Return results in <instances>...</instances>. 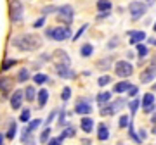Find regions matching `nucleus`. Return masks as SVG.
<instances>
[{
  "mask_svg": "<svg viewBox=\"0 0 156 145\" xmlns=\"http://www.w3.org/2000/svg\"><path fill=\"white\" fill-rule=\"evenodd\" d=\"M16 135H17V124H16V121H11V123H9V128H7L5 138L7 140H14Z\"/></svg>",
  "mask_w": 156,
  "mask_h": 145,
  "instance_id": "29",
  "label": "nucleus"
},
{
  "mask_svg": "<svg viewBox=\"0 0 156 145\" xmlns=\"http://www.w3.org/2000/svg\"><path fill=\"white\" fill-rule=\"evenodd\" d=\"M45 21H47V17H45V16H42L40 19H37V21L33 22V28H42V26L45 24Z\"/></svg>",
  "mask_w": 156,
  "mask_h": 145,
  "instance_id": "46",
  "label": "nucleus"
},
{
  "mask_svg": "<svg viewBox=\"0 0 156 145\" xmlns=\"http://www.w3.org/2000/svg\"><path fill=\"white\" fill-rule=\"evenodd\" d=\"M147 12V4L142 0H134L128 4V14L132 17V21H139L142 16H146Z\"/></svg>",
  "mask_w": 156,
  "mask_h": 145,
  "instance_id": "3",
  "label": "nucleus"
},
{
  "mask_svg": "<svg viewBox=\"0 0 156 145\" xmlns=\"http://www.w3.org/2000/svg\"><path fill=\"white\" fill-rule=\"evenodd\" d=\"M47 145H62V140L59 138V137H56V138H50Z\"/></svg>",
  "mask_w": 156,
  "mask_h": 145,
  "instance_id": "49",
  "label": "nucleus"
},
{
  "mask_svg": "<svg viewBox=\"0 0 156 145\" xmlns=\"http://www.w3.org/2000/svg\"><path fill=\"white\" fill-rule=\"evenodd\" d=\"M111 16V12H99L97 16H95V19L97 21H102V19H106V17H109Z\"/></svg>",
  "mask_w": 156,
  "mask_h": 145,
  "instance_id": "48",
  "label": "nucleus"
},
{
  "mask_svg": "<svg viewBox=\"0 0 156 145\" xmlns=\"http://www.w3.org/2000/svg\"><path fill=\"white\" fill-rule=\"evenodd\" d=\"M92 54H94V45L92 43H83L82 47H80V56L82 57H92Z\"/></svg>",
  "mask_w": 156,
  "mask_h": 145,
  "instance_id": "25",
  "label": "nucleus"
},
{
  "mask_svg": "<svg viewBox=\"0 0 156 145\" xmlns=\"http://www.w3.org/2000/svg\"><path fill=\"white\" fill-rule=\"evenodd\" d=\"M115 74H116L118 78H130L132 74H134V66H132V62L130 61H116L115 62Z\"/></svg>",
  "mask_w": 156,
  "mask_h": 145,
  "instance_id": "5",
  "label": "nucleus"
},
{
  "mask_svg": "<svg viewBox=\"0 0 156 145\" xmlns=\"http://www.w3.org/2000/svg\"><path fill=\"white\" fill-rule=\"evenodd\" d=\"M37 90H35L33 85H28L26 88H24V100H28V102H33L35 99H37Z\"/></svg>",
  "mask_w": 156,
  "mask_h": 145,
  "instance_id": "24",
  "label": "nucleus"
},
{
  "mask_svg": "<svg viewBox=\"0 0 156 145\" xmlns=\"http://www.w3.org/2000/svg\"><path fill=\"white\" fill-rule=\"evenodd\" d=\"M73 137H76V128L73 126V124H68L66 128H62L61 135H59V138L64 140V138H73Z\"/></svg>",
  "mask_w": 156,
  "mask_h": 145,
  "instance_id": "20",
  "label": "nucleus"
},
{
  "mask_svg": "<svg viewBox=\"0 0 156 145\" xmlns=\"http://www.w3.org/2000/svg\"><path fill=\"white\" fill-rule=\"evenodd\" d=\"M139 137H140V140H142V142L147 138V133H146V130H140V131H139Z\"/></svg>",
  "mask_w": 156,
  "mask_h": 145,
  "instance_id": "51",
  "label": "nucleus"
},
{
  "mask_svg": "<svg viewBox=\"0 0 156 145\" xmlns=\"http://www.w3.org/2000/svg\"><path fill=\"white\" fill-rule=\"evenodd\" d=\"M111 83V76L109 74H102V76H99V79H97V85H99L101 88L102 86H106V85Z\"/></svg>",
  "mask_w": 156,
  "mask_h": 145,
  "instance_id": "38",
  "label": "nucleus"
},
{
  "mask_svg": "<svg viewBox=\"0 0 156 145\" xmlns=\"http://www.w3.org/2000/svg\"><path fill=\"white\" fill-rule=\"evenodd\" d=\"M42 123H44V119H33V121H30V123H28V126H26V128H28L30 133H33V131L38 128Z\"/></svg>",
  "mask_w": 156,
  "mask_h": 145,
  "instance_id": "36",
  "label": "nucleus"
},
{
  "mask_svg": "<svg viewBox=\"0 0 156 145\" xmlns=\"http://www.w3.org/2000/svg\"><path fill=\"white\" fill-rule=\"evenodd\" d=\"M109 137H111L109 126H108L106 123H99V126H97V140H99V142H108Z\"/></svg>",
  "mask_w": 156,
  "mask_h": 145,
  "instance_id": "15",
  "label": "nucleus"
},
{
  "mask_svg": "<svg viewBox=\"0 0 156 145\" xmlns=\"http://www.w3.org/2000/svg\"><path fill=\"white\" fill-rule=\"evenodd\" d=\"M52 12H57V7H54V5H47V7H44L42 9V16H49V14H52Z\"/></svg>",
  "mask_w": 156,
  "mask_h": 145,
  "instance_id": "44",
  "label": "nucleus"
},
{
  "mask_svg": "<svg viewBox=\"0 0 156 145\" xmlns=\"http://www.w3.org/2000/svg\"><path fill=\"white\" fill-rule=\"evenodd\" d=\"M28 79H30V71L26 67H21V69L17 71V81H19V83H26Z\"/></svg>",
  "mask_w": 156,
  "mask_h": 145,
  "instance_id": "31",
  "label": "nucleus"
},
{
  "mask_svg": "<svg viewBox=\"0 0 156 145\" xmlns=\"http://www.w3.org/2000/svg\"><path fill=\"white\" fill-rule=\"evenodd\" d=\"M97 11L99 12H111L113 9V4H111V0H97Z\"/></svg>",
  "mask_w": 156,
  "mask_h": 145,
  "instance_id": "23",
  "label": "nucleus"
},
{
  "mask_svg": "<svg viewBox=\"0 0 156 145\" xmlns=\"http://www.w3.org/2000/svg\"><path fill=\"white\" fill-rule=\"evenodd\" d=\"M130 121H132V116L123 114V116H120V119H118V126H120V128H128Z\"/></svg>",
  "mask_w": 156,
  "mask_h": 145,
  "instance_id": "33",
  "label": "nucleus"
},
{
  "mask_svg": "<svg viewBox=\"0 0 156 145\" xmlns=\"http://www.w3.org/2000/svg\"><path fill=\"white\" fill-rule=\"evenodd\" d=\"M140 83L142 85H147V83H153V79H156V59L149 62V66H146L140 72Z\"/></svg>",
  "mask_w": 156,
  "mask_h": 145,
  "instance_id": "7",
  "label": "nucleus"
},
{
  "mask_svg": "<svg viewBox=\"0 0 156 145\" xmlns=\"http://www.w3.org/2000/svg\"><path fill=\"white\" fill-rule=\"evenodd\" d=\"M151 90H153V92H156V83H153V85H151Z\"/></svg>",
  "mask_w": 156,
  "mask_h": 145,
  "instance_id": "57",
  "label": "nucleus"
},
{
  "mask_svg": "<svg viewBox=\"0 0 156 145\" xmlns=\"http://www.w3.org/2000/svg\"><path fill=\"white\" fill-rule=\"evenodd\" d=\"M40 61L49 62V61H52V56H50V54H42V56H40Z\"/></svg>",
  "mask_w": 156,
  "mask_h": 145,
  "instance_id": "50",
  "label": "nucleus"
},
{
  "mask_svg": "<svg viewBox=\"0 0 156 145\" xmlns=\"http://www.w3.org/2000/svg\"><path fill=\"white\" fill-rule=\"evenodd\" d=\"M111 64H113V57H104V59L97 61V64H95V66L99 67L101 71H108V69L111 67Z\"/></svg>",
  "mask_w": 156,
  "mask_h": 145,
  "instance_id": "28",
  "label": "nucleus"
},
{
  "mask_svg": "<svg viewBox=\"0 0 156 145\" xmlns=\"http://www.w3.org/2000/svg\"><path fill=\"white\" fill-rule=\"evenodd\" d=\"M49 81V76L47 74H44V72H37L33 76V83L35 85H44V83H47Z\"/></svg>",
  "mask_w": 156,
  "mask_h": 145,
  "instance_id": "32",
  "label": "nucleus"
},
{
  "mask_svg": "<svg viewBox=\"0 0 156 145\" xmlns=\"http://www.w3.org/2000/svg\"><path fill=\"white\" fill-rule=\"evenodd\" d=\"M30 116H31V111H30V109H23L21 116H19V121H23V123H30V121H31Z\"/></svg>",
  "mask_w": 156,
  "mask_h": 145,
  "instance_id": "39",
  "label": "nucleus"
},
{
  "mask_svg": "<svg viewBox=\"0 0 156 145\" xmlns=\"http://www.w3.org/2000/svg\"><path fill=\"white\" fill-rule=\"evenodd\" d=\"M139 107H140V99H132V100L128 102V109H130V116L134 117L135 114H137V111H139Z\"/></svg>",
  "mask_w": 156,
  "mask_h": 145,
  "instance_id": "30",
  "label": "nucleus"
},
{
  "mask_svg": "<svg viewBox=\"0 0 156 145\" xmlns=\"http://www.w3.org/2000/svg\"><path fill=\"white\" fill-rule=\"evenodd\" d=\"M9 16H11V22H12V24H17V22L23 21V16H24V7H23L21 0H11V2H9Z\"/></svg>",
  "mask_w": 156,
  "mask_h": 145,
  "instance_id": "4",
  "label": "nucleus"
},
{
  "mask_svg": "<svg viewBox=\"0 0 156 145\" xmlns=\"http://www.w3.org/2000/svg\"><path fill=\"white\" fill-rule=\"evenodd\" d=\"M56 116H57V111H52V112H50V114H49V117H47V119L44 121L45 128H49V126H50V123H52V121L56 119Z\"/></svg>",
  "mask_w": 156,
  "mask_h": 145,
  "instance_id": "45",
  "label": "nucleus"
},
{
  "mask_svg": "<svg viewBox=\"0 0 156 145\" xmlns=\"http://www.w3.org/2000/svg\"><path fill=\"white\" fill-rule=\"evenodd\" d=\"M130 81L128 79H122V81H118V83L113 85V93H127L128 88H130Z\"/></svg>",
  "mask_w": 156,
  "mask_h": 145,
  "instance_id": "16",
  "label": "nucleus"
},
{
  "mask_svg": "<svg viewBox=\"0 0 156 145\" xmlns=\"http://www.w3.org/2000/svg\"><path fill=\"white\" fill-rule=\"evenodd\" d=\"M82 145H92V142H90L89 138H83L82 140Z\"/></svg>",
  "mask_w": 156,
  "mask_h": 145,
  "instance_id": "52",
  "label": "nucleus"
},
{
  "mask_svg": "<svg viewBox=\"0 0 156 145\" xmlns=\"http://www.w3.org/2000/svg\"><path fill=\"white\" fill-rule=\"evenodd\" d=\"M54 69H56V74L59 76V78H62V79L75 78V71H71V67H69V66H64V64H57V62H56Z\"/></svg>",
  "mask_w": 156,
  "mask_h": 145,
  "instance_id": "12",
  "label": "nucleus"
},
{
  "mask_svg": "<svg viewBox=\"0 0 156 145\" xmlns=\"http://www.w3.org/2000/svg\"><path fill=\"white\" fill-rule=\"evenodd\" d=\"M45 36L54 42H64V40L71 38V29L69 26H56V28H47L45 29Z\"/></svg>",
  "mask_w": 156,
  "mask_h": 145,
  "instance_id": "2",
  "label": "nucleus"
},
{
  "mask_svg": "<svg viewBox=\"0 0 156 145\" xmlns=\"http://www.w3.org/2000/svg\"><path fill=\"white\" fill-rule=\"evenodd\" d=\"M111 104H113V109H115V114H116L118 111H122V109H123V106H127V100L122 99V97H118L116 100L111 102Z\"/></svg>",
  "mask_w": 156,
  "mask_h": 145,
  "instance_id": "34",
  "label": "nucleus"
},
{
  "mask_svg": "<svg viewBox=\"0 0 156 145\" xmlns=\"http://www.w3.org/2000/svg\"><path fill=\"white\" fill-rule=\"evenodd\" d=\"M61 99H62V102H68L71 99V88H69V86H64V88L61 90Z\"/></svg>",
  "mask_w": 156,
  "mask_h": 145,
  "instance_id": "40",
  "label": "nucleus"
},
{
  "mask_svg": "<svg viewBox=\"0 0 156 145\" xmlns=\"http://www.w3.org/2000/svg\"><path fill=\"white\" fill-rule=\"evenodd\" d=\"M147 43H149V45H154V47H156V38H147Z\"/></svg>",
  "mask_w": 156,
  "mask_h": 145,
  "instance_id": "53",
  "label": "nucleus"
},
{
  "mask_svg": "<svg viewBox=\"0 0 156 145\" xmlns=\"http://www.w3.org/2000/svg\"><path fill=\"white\" fill-rule=\"evenodd\" d=\"M24 145H37V143H35V140H33V138H30V140H28V142H26Z\"/></svg>",
  "mask_w": 156,
  "mask_h": 145,
  "instance_id": "55",
  "label": "nucleus"
},
{
  "mask_svg": "<svg viewBox=\"0 0 156 145\" xmlns=\"http://www.w3.org/2000/svg\"><path fill=\"white\" fill-rule=\"evenodd\" d=\"M68 121H66V107L62 106L59 109V116H57V126H61V128H66L68 126Z\"/></svg>",
  "mask_w": 156,
  "mask_h": 145,
  "instance_id": "26",
  "label": "nucleus"
},
{
  "mask_svg": "<svg viewBox=\"0 0 156 145\" xmlns=\"http://www.w3.org/2000/svg\"><path fill=\"white\" fill-rule=\"evenodd\" d=\"M37 100H38V109H44L47 106V102H49V90H38V93H37Z\"/></svg>",
  "mask_w": 156,
  "mask_h": 145,
  "instance_id": "18",
  "label": "nucleus"
},
{
  "mask_svg": "<svg viewBox=\"0 0 156 145\" xmlns=\"http://www.w3.org/2000/svg\"><path fill=\"white\" fill-rule=\"evenodd\" d=\"M99 114L102 117H109V116H115V109H113V104L108 102L104 106H99Z\"/></svg>",
  "mask_w": 156,
  "mask_h": 145,
  "instance_id": "21",
  "label": "nucleus"
},
{
  "mask_svg": "<svg viewBox=\"0 0 156 145\" xmlns=\"http://www.w3.org/2000/svg\"><path fill=\"white\" fill-rule=\"evenodd\" d=\"M12 85H14V79L12 78H9V76H0V93L5 97L12 90Z\"/></svg>",
  "mask_w": 156,
  "mask_h": 145,
  "instance_id": "14",
  "label": "nucleus"
},
{
  "mask_svg": "<svg viewBox=\"0 0 156 145\" xmlns=\"http://www.w3.org/2000/svg\"><path fill=\"white\" fill-rule=\"evenodd\" d=\"M87 29H89V24H82V28H80V29L76 31V33L73 35V42H76V40L80 38V36H82V35H83L85 31H87Z\"/></svg>",
  "mask_w": 156,
  "mask_h": 145,
  "instance_id": "42",
  "label": "nucleus"
},
{
  "mask_svg": "<svg viewBox=\"0 0 156 145\" xmlns=\"http://www.w3.org/2000/svg\"><path fill=\"white\" fill-rule=\"evenodd\" d=\"M75 114H80V116H90L92 114V106H90V100L85 99V97H80L76 100V106H75Z\"/></svg>",
  "mask_w": 156,
  "mask_h": 145,
  "instance_id": "9",
  "label": "nucleus"
},
{
  "mask_svg": "<svg viewBox=\"0 0 156 145\" xmlns=\"http://www.w3.org/2000/svg\"><path fill=\"white\" fill-rule=\"evenodd\" d=\"M127 57H128L127 61H130V59H134V52H127Z\"/></svg>",
  "mask_w": 156,
  "mask_h": 145,
  "instance_id": "54",
  "label": "nucleus"
},
{
  "mask_svg": "<svg viewBox=\"0 0 156 145\" xmlns=\"http://www.w3.org/2000/svg\"><path fill=\"white\" fill-rule=\"evenodd\" d=\"M11 45L16 47L17 50H21V52H35L44 45V40L37 33H24V35L14 36L11 40Z\"/></svg>",
  "mask_w": 156,
  "mask_h": 145,
  "instance_id": "1",
  "label": "nucleus"
},
{
  "mask_svg": "<svg viewBox=\"0 0 156 145\" xmlns=\"http://www.w3.org/2000/svg\"><path fill=\"white\" fill-rule=\"evenodd\" d=\"M127 35H128V43L130 45H139L147 38L142 29H132V31H128Z\"/></svg>",
  "mask_w": 156,
  "mask_h": 145,
  "instance_id": "10",
  "label": "nucleus"
},
{
  "mask_svg": "<svg viewBox=\"0 0 156 145\" xmlns=\"http://www.w3.org/2000/svg\"><path fill=\"white\" fill-rule=\"evenodd\" d=\"M111 97H113V92H101V93L95 95V102L99 106H104L108 102H111Z\"/></svg>",
  "mask_w": 156,
  "mask_h": 145,
  "instance_id": "19",
  "label": "nucleus"
},
{
  "mask_svg": "<svg viewBox=\"0 0 156 145\" xmlns=\"http://www.w3.org/2000/svg\"><path fill=\"white\" fill-rule=\"evenodd\" d=\"M40 143H49V140H50V126L49 128H45L42 133H40Z\"/></svg>",
  "mask_w": 156,
  "mask_h": 145,
  "instance_id": "35",
  "label": "nucleus"
},
{
  "mask_svg": "<svg viewBox=\"0 0 156 145\" xmlns=\"http://www.w3.org/2000/svg\"><path fill=\"white\" fill-rule=\"evenodd\" d=\"M128 137H130V140H132L134 143H137V145L142 143V140H140L139 133H137V131H135V128H134V121H130V124H128Z\"/></svg>",
  "mask_w": 156,
  "mask_h": 145,
  "instance_id": "22",
  "label": "nucleus"
},
{
  "mask_svg": "<svg viewBox=\"0 0 156 145\" xmlns=\"http://www.w3.org/2000/svg\"><path fill=\"white\" fill-rule=\"evenodd\" d=\"M135 50H137V57H139L140 61H142V59H146V57L149 56V49H147V45H144V43L135 45Z\"/></svg>",
  "mask_w": 156,
  "mask_h": 145,
  "instance_id": "27",
  "label": "nucleus"
},
{
  "mask_svg": "<svg viewBox=\"0 0 156 145\" xmlns=\"http://www.w3.org/2000/svg\"><path fill=\"white\" fill-rule=\"evenodd\" d=\"M54 57L57 59V64H64V66H71V59H69V56L66 54V50H56L54 52Z\"/></svg>",
  "mask_w": 156,
  "mask_h": 145,
  "instance_id": "17",
  "label": "nucleus"
},
{
  "mask_svg": "<svg viewBox=\"0 0 156 145\" xmlns=\"http://www.w3.org/2000/svg\"><path fill=\"white\" fill-rule=\"evenodd\" d=\"M151 133L156 135V114L151 116Z\"/></svg>",
  "mask_w": 156,
  "mask_h": 145,
  "instance_id": "47",
  "label": "nucleus"
},
{
  "mask_svg": "<svg viewBox=\"0 0 156 145\" xmlns=\"http://www.w3.org/2000/svg\"><path fill=\"white\" fill-rule=\"evenodd\" d=\"M4 135H5V133H0V145H4V138H5Z\"/></svg>",
  "mask_w": 156,
  "mask_h": 145,
  "instance_id": "56",
  "label": "nucleus"
},
{
  "mask_svg": "<svg viewBox=\"0 0 156 145\" xmlns=\"http://www.w3.org/2000/svg\"><path fill=\"white\" fill-rule=\"evenodd\" d=\"M14 64H17V59H5V61L2 62V67H0V69L4 72V71H7V69H11Z\"/></svg>",
  "mask_w": 156,
  "mask_h": 145,
  "instance_id": "37",
  "label": "nucleus"
},
{
  "mask_svg": "<svg viewBox=\"0 0 156 145\" xmlns=\"http://www.w3.org/2000/svg\"><path fill=\"white\" fill-rule=\"evenodd\" d=\"M23 100H24V92H23V90H16V92L11 95V99H9L12 111H17V109H21Z\"/></svg>",
  "mask_w": 156,
  "mask_h": 145,
  "instance_id": "11",
  "label": "nucleus"
},
{
  "mask_svg": "<svg viewBox=\"0 0 156 145\" xmlns=\"http://www.w3.org/2000/svg\"><path fill=\"white\" fill-rule=\"evenodd\" d=\"M153 31H154V33H156V22H154V26H153Z\"/></svg>",
  "mask_w": 156,
  "mask_h": 145,
  "instance_id": "58",
  "label": "nucleus"
},
{
  "mask_svg": "<svg viewBox=\"0 0 156 145\" xmlns=\"http://www.w3.org/2000/svg\"><path fill=\"white\" fill-rule=\"evenodd\" d=\"M57 21L64 22L66 26H69L73 22V19H75V9H73L71 5H68V4H64V5L57 7Z\"/></svg>",
  "mask_w": 156,
  "mask_h": 145,
  "instance_id": "6",
  "label": "nucleus"
},
{
  "mask_svg": "<svg viewBox=\"0 0 156 145\" xmlns=\"http://www.w3.org/2000/svg\"><path fill=\"white\" fill-rule=\"evenodd\" d=\"M80 128H82V131H83L85 135H90L94 131V119L90 116H83L80 119Z\"/></svg>",
  "mask_w": 156,
  "mask_h": 145,
  "instance_id": "13",
  "label": "nucleus"
},
{
  "mask_svg": "<svg viewBox=\"0 0 156 145\" xmlns=\"http://www.w3.org/2000/svg\"><path fill=\"white\" fill-rule=\"evenodd\" d=\"M140 106H142V111H144L146 114H153V112L156 111V97H154V93H153V92L144 93L142 100H140Z\"/></svg>",
  "mask_w": 156,
  "mask_h": 145,
  "instance_id": "8",
  "label": "nucleus"
},
{
  "mask_svg": "<svg viewBox=\"0 0 156 145\" xmlns=\"http://www.w3.org/2000/svg\"><path fill=\"white\" fill-rule=\"evenodd\" d=\"M137 93H139V86H137V85H130V88H128V92H127L128 99H135Z\"/></svg>",
  "mask_w": 156,
  "mask_h": 145,
  "instance_id": "41",
  "label": "nucleus"
},
{
  "mask_svg": "<svg viewBox=\"0 0 156 145\" xmlns=\"http://www.w3.org/2000/svg\"><path fill=\"white\" fill-rule=\"evenodd\" d=\"M118 45H120V38H118V36H113V38L108 42V49H109V50H113V49H116Z\"/></svg>",
  "mask_w": 156,
  "mask_h": 145,
  "instance_id": "43",
  "label": "nucleus"
},
{
  "mask_svg": "<svg viewBox=\"0 0 156 145\" xmlns=\"http://www.w3.org/2000/svg\"><path fill=\"white\" fill-rule=\"evenodd\" d=\"M118 145H125V143H118Z\"/></svg>",
  "mask_w": 156,
  "mask_h": 145,
  "instance_id": "59",
  "label": "nucleus"
}]
</instances>
